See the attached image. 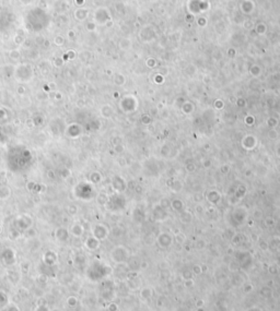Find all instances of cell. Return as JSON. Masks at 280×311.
Masks as SVG:
<instances>
[{
	"instance_id": "cell-1",
	"label": "cell",
	"mask_w": 280,
	"mask_h": 311,
	"mask_svg": "<svg viewBox=\"0 0 280 311\" xmlns=\"http://www.w3.org/2000/svg\"><path fill=\"white\" fill-rule=\"evenodd\" d=\"M88 14H89V12H88V10H85V9H77V10L75 11V13H73L75 18H76L77 20H79V21L85 20Z\"/></svg>"
},
{
	"instance_id": "cell-2",
	"label": "cell",
	"mask_w": 280,
	"mask_h": 311,
	"mask_svg": "<svg viewBox=\"0 0 280 311\" xmlns=\"http://www.w3.org/2000/svg\"><path fill=\"white\" fill-rule=\"evenodd\" d=\"M54 43H55L57 46H60V45H63L64 43H65V38H64L61 35H58V36H56L55 39H54Z\"/></svg>"
},
{
	"instance_id": "cell-3",
	"label": "cell",
	"mask_w": 280,
	"mask_h": 311,
	"mask_svg": "<svg viewBox=\"0 0 280 311\" xmlns=\"http://www.w3.org/2000/svg\"><path fill=\"white\" fill-rule=\"evenodd\" d=\"M75 2L78 5H84V0H75Z\"/></svg>"
},
{
	"instance_id": "cell-4",
	"label": "cell",
	"mask_w": 280,
	"mask_h": 311,
	"mask_svg": "<svg viewBox=\"0 0 280 311\" xmlns=\"http://www.w3.org/2000/svg\"><path fill=\"white\" fill-rule=\"evenodd\" d=\"M68 36H69V37H71V38H73V37H75V32H73V31H70V32L68 33Z\"/></svg>"
}]
</instances>
